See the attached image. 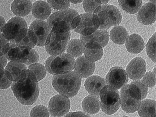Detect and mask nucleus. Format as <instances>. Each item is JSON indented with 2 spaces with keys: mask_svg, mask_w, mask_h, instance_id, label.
<instances>
[{
  "mask_svg": "<svg viewBox=\"0 0 156 117\" xmlns=\"http://www.w3.org/2000/svg\"><path fill=\"white\" fill-rule=\"evenodd\" d=\"M12 90L19 102L31 105L36 102L40 94L39 83L35 75L29 69L23 78L12 84Z\"/></svg>",
  "mask_w": 156,
  "mask_h": 117,
  "instance_id": "1",
  "label": "nucleus"
},
{
  "mask_svg": "<svg viewBox=\"0 0 156 117\" xmlns=\"http://www.w3.org/2000/svg\"><path fill=\"white\" fill-rule=\"evenodd\" d=\"M81 83L82 78L75 71L54 75L52 78L54 88L61 95L67 98H73L77 94Z\"/></svg>",
  "mask_w": 156,
  "mask_h": 117,
  "instance_id": "2",
  "label": "nucleus"
},
{
  "mask_svg": "<svg viewBox=\"0 0 156 117\" xmlns=\"http://www.w3.org/2000/svg\"><path fill=\"white\" fill-rule=\"evenodd\" d=\"M79 20V15L76 10L68 9L51 15L48 20L51 30L66 33L74 29Z\"/></svg>",
  "mask_w": 156,
  "mask_h": 117,
  "instance_id": "3",
  "label": "nucleus"
},
{
  "mask_svg": "<svg viewBox=\"0 0 156 117\" xmlns=\"http://www.w3.org/2000/svg\"><path fill=\"white\" fill-rule=\"evenodd\" d=\"M93 14L98 21L100 30H105L118 25L122 21L121 13L113 5H104L97 8Z\"/></svg>",
  "mask_w": 156,
  "mask_h": 117,
  "instance_id": "4",
  "label": "nucleus"
},
{
  "mask_svg": "<svg viewBox=\"0 0 156 117\" xmlns=\"http://www.w3.org/2000/svg\"><path fill=\"white\" fill-rule=\"evenodd\" d=\"M7 59L20 62L27 66L38 63L39 56L34 48L17 44H11L5 54Z\"/></svg>",
  "mask_w": 156,
  "mask_h": 117,
  "instance_id": "5",
  "label": "nucleus"
},
{
  "mask_svg": "<svg viewBox=\"0 0 156 117\" xmlns=\"http://www.w3.org/2000/svg\"><path fill=\"white\" fill-rule=\"evenodd\" d=\"M75 62L74 58L65 53L48 58L45 61V67L50 74L61 75L73 71Z\"/></svg>",
  "mask_w": 156,
  "mask_h": 117,
  "instance_id": "6",
  "label": "nucleus"
},
{
  "mask_svg": "<svg viewBox=\"0 0 156 117\" xmlns=\"http://www.w3.org/2000/svg\"><path fill=\"white\" fill-rule=\"evenodd\" d=\"M70 37V31L62 33L51 30L44 45L47 53L51 56L62 54L66 50Z\"/></svg>",
  "mask_w": 156,
  "mask_h": 117,
  "instance_id": "7",
  "label": "nucleus"
},
{
  "mask_svg": "<svg viewBox=\"0 0 156 117\" xmlns=\"http://www.w3.org/2000/svg\"><path fill=\"white\" fill-rule=\"evenodd\" d=\"M100 106L103 112L112 115L117 112L120 104V95L117 90L106 85L100 91Z\"/></svg>",
  "mask_w": 156,
  "mask_h": 117,
  "instance_id": "8",
  "label": "nucleus"
},
{
  "mask_svg": "<svg viewBox=\"0 0 156 117\" xmlns=\"http://www.w3.org/2000/svg\"><path fill=\"white\" fill-rule=\"evenodd\" d=\"M80 38L85 47L100 49L107 45L109 34L106 30H97L89 35H81Z\"/></svg>",
  "mask_w": 156,
  "mask_h": 117,
  "instance_id": "9",
  "label": "nucleus"
},
{
  "mask_svg": "<svg viewBox=\"0 0 156 117\" xmlns=\"http://www.w3.org/2000/svg\"><path fill=\"white\" fill-rule=\"evenodd\" d=\"M99 28V23L94 15L84 13L79 15V20L75 32L81 35L87 36L94 33Z\"/></svg>",
  "mask_w": 156,
  "mask_h": 117,
  "instance_id": "10",
  "label": "nucleus"
},
{
  "mask_svg": "<svg viewBox=\"0 0 156 117\" xmlns=\"http://www.w3.org/2000/svg\"><path fill=\"white\" fill-rule=\"evenodd\" d=\"M27 23L23 18L15 16L10 19L5 23L2 29V34L12 44L20 30L27 28Z\"/></svg>",
  "mask_w": 156,
  "mask_h": 117,
  "instance_id": "11",
  "label": "nucleus"
},
{
  "mask_svg": "<svg viewBox=\"0 0 156 117\" xmlns=\"http://www.w3.org/2000/svg\"><path fill=\"white\" fill-rule=\"evenodd\" d=\"M71 101L69 98L56 95L51 98L49 102V110L51 115L61 117L67 114L70 110Z\"/></svg>",
  "mask_w": 156,
  "mask_h": 117,
  "instance_id": "12",
  "label": "nucleus"
},
{
  "mask_svg": "<svg viewBox=\"0 0 156 117\" xmlns=\"http://www.w3.org/2000/svg\"><path fill=\"white\" fill-rule=\"evenodd\" d=\"M129 78L126 70L122 67H113L106 76L107 85L115 90L119 89L127 84Z\"/></svg>",
  "mask_w": 156,
  "mask_h": 117,
  "instance_id": "13",
  "label": "nucleus"
},
{
  "mask_svg": "<svg viewBox=\"0 0 156 117\" xmlns=\"http://www.w3.org/2000/svg\"><path fill=\"white\" fill-rule=\"evenodd\" d=\"M29 29L34 32L36 37V45L44 46L47 37L51 32V28L47 22L36 19L32 23Z\"/></svg>",
  "mask_w": 156,
  "mask_h": 117,
  "instance_id": "14",
  "label": "nucleus"
},
{
  "mask_svg": "<svg viewBox=\"0 0 156 117\" xmlns=\"http://www.w3.org/2000/svg\"><path fill=\"white\" fill-rule=\"evenodd\" d=\"M147 66L145 60L140 57L133 58L126 67L128 76L133 80H139L143 77L146 73Z\"/></svg>",
  "mask_w": 156,
  "mask_h": 117,
  "instance_id": "15",
  "label": "nucleus"
},
{
  "mask_svg": "<svg viewBox=\"0 0 156 117\" xmlns=\"http://www.w3.org/2000/svg\"><path fill=\"white\" fill-rule=\"evenodd\" d=\"M6 75L9 80L18 82L24 77L27 70L26 65L20 62L10 61L5 68Z\"/></svg>",
  "mask_w": 156,
  "mask_h": 117,
  "instance_id": "16",
  "label": "nucleus"
},
{
  "mask_svg": "<svg viewBox=\"0 0 156 117\" xmlns=\"http://www.w3.org/2000/svg\"><path fill=\"white\" fill-rule=\"evenodd\" d=\"M121 108L126 113H133L137 110L141 101L133 98L128 91L127 84L122 87L120 92Z\"/></svg>",
  "mask_w": 156,
  "mask_h": 117,
  "instance_id": "17",
  "label": "nucleus"
},
{
  "mask_svg": "<svg viewBox=\"0 0 156 117\" xmlns=\"http://www.w3.org/2000/svg\"><path fill=\"white\" fill-rule=\"evenodd\" d=\"M140 23L149 25L156 21V5L155 3L148 2L144 4L140 9L136 15Z\"/></svg>",
  "mask_w": 156,
  "mask_h": 117,
  "instance_id": "18",
  "label": "nucleus"
},
{
  "mask_svg": "<svg viewBox=\"0 0 156 117\" xmlns=\"http://www.w3.org/2000/svg\"><path fill=\"white\" fill-rule=\"evenodd\" d=\"M95 64L86 58L84 56L78 58L75 62V72L81 78L88 77L94 73Z\"/></svg>",
  "mask_w": 156,
  "mask_h": 117,
  "instance_id": "19",
  "label": "nucleus"
},
{
  "mask_svg": "<svg viewBox=\"0 0 156 117\" xmlns=\"http://www.w3.org/2000/svg\"><path fill=\"white\" fill-rule=\"evenodd\" d=\"M106 85L105 80L99 76L88 77L85 81L84 86L87 92L92 95L99 97L102 89Z\"/></svg>",
  "mask_w": 156,
  "mask_h": 117,
  "instance_id": "20",
  "label": "nucleus"
},
{
  "mask_svg": "<svg viewBox=\"0 0 156 117\" xmlns=\"http://www.w3.org/2000/svg\"><path fill=\"white\" fill-rule=\"evenodd\" d=\"M37 44L36 37L34 32L27 28L22 29L12 44L33 48Z\"/></svg>",
  "mask_w": 156,
  "mask_h": 117,
  "instance_id": "21",
  "label": "nucleus"
},
{
  "mask_svg": "<svg viewBox=\"0 0 156 117\" xmlns=\"http://www.w3.org/2000/svg\"><path fill=\"white\" fill-rule=\"evenodd\" d=\"M127 89L129 95L136 100L141 101L147 97L148 87L141 80L133 81L127 84Z\"/></svg>",
  "mask_w": 156,
  "mask_h": 117,
  "instance_id": "22",
  "label": "nucleus"
},
{
  "mask_svg": "<svg viewBox=\"0 0 156 117\" xmlns=\"http://www.w3.org/2000/svg\"><path fill=\"white\" fill-rule=\"evenodd\" d=\"M51 12V6L47 2L38 1L34 3L32 8L33 16L38 20H43L49 18Z\"/></svg>",
  "mask_w": 156,
  "mask_h": 117,
  "instance_id": "23",
  "label": "nucleus"
},
{
  "mask_svg": "<svg viewBox=\"0 0 156 117\" xmlns=\"http://www.w3.org/2000/svg\"><path fill=\"white\" fill-rule=\"evenodd\" d=\"M126 47L129 53L139 54L144 49L145 47L143 39L137 34H132L127 38L126 42Z\"/></svg>",
  "mask_w": 156,
  "mask_h": 117,
  "instance_id": "24",
  "label": "nucleus"
},
{
  "mask_svg": "<svg viewBox=\"0 0 156 117\" xmlns=\"http://www.w3.org/2000/svg\"><path fill=\"white\" fill-rule=\"evenodd\" d=\"M32 5L31 1L15 0L12 3L11 10L18 17L25 16L31 11Z\"/></svg>",
  "mask_w": 156,
  "mask_h": 117,
  "instance_id": "25",
  "label": "nucleus"
},
{
  "mask_svg": "<svg viewBox=\"0 0 156 117\" xmlns=\"http://www.w3.org/2000/svg\"><path fill=\"white\" fill-rule=\"evenodd\" d=\"M82 108L86 113L95 114L100 110L99 97L94 95H89L84 98L82 102Z\"/></svg>",
  "mask_w": 156,
  "mask_h": 117,
  "instance_id": "26",
  "label": "nucleus"
},
{
  "mask_svg": "<svg viewBox=\"0 0 156 117\" xmlns=\"http://www.w3.org/2000/svg\"><path fill=\"white\" fill-rule=\"evenodd\" d=\"M137 110L140 117H156V101L151 99L143 100Z\"/></svg>",
  "mask_w": 156,
  "mask_h": 117,
  "instance_id": "27",
  "label": "nucleus"
},
{
  "mask_svg": "<svg viewBox=\"0 0 156 117\" xmlns=\"http://www.w3.org/2000/svg\"><path fill=\"white\" fill-rule=\"evenodd\" d=\"M128 36V33L126 28L121 26L115 27L110 32V39L117 44H125Z\"/></svg>",
  "mask_w": 156,
  "mask_h": 117,
  "instance_id": "28",
  "label": "nucleus"
},
{
  "mask_svg": "<svg viewBox=\"0 0 156 117\" xmlns=\"http://www.w3.org/2000/svg\"><path fill=\"white\" fill-rule=\"evenodd\" d=\"M84 47L81 40L78 39H72L67 44L66 52L73 57H78L82 55Z\"/></svg>",
  "mask_w": 156,
  "mask_h": 117,
  "instance_id": "29",
  "label": "nucleus"
},
{
  "mask_svg": "<svg viewBox=\"0 0 156 117\" xmlns=\"http://www.w3.org/2000/svg\"><path fill=\"white\" fill-rule=\"evenodd\" d=\"M118 2L122 9L130 14L136 13L140 9L142 4V1L136 0H119Z\"/></svg>",
  "mask_w": 156,
  "mask_h": 117,
  "instance_id": "30",
  "label": "nucleus"
},
{
  "mask_svg": "<svg viewBox=\"0 0 156 117\" xmlns=\"http://www.w3.org/2000/svg\"><path fill=\"white\" fill-rule=\"evenodd\" d=\"M86 58L92 62H94L102 58L104 54L103 48L95 49L84 47L83 50Z\"/></svg>",
  "mask_w": 156,
  "mask_h": 117,
  "instance_id": "31",
  "label": "nucleus"
},
{
  "mask_svg": "<svg viewBox=\"0 0 156 117\" xmlns=\"http://www.w3.org/2000/svg\"><path fill=\"white\" fill-rule=\"evenodd\" d=\"M28 69L34 73L38 82L43 79L46 75L47 71L45 66L40 63H35L28 66Z\"/></svg>",
  "mask_w": 156,
  "mask_h": 117,
  "instance_id": "32",
  "label": "nucleus"
},
{
  "mask_svg": "<svg viewBox=\"0 0 156 117\" xmlns=\"http://www.w3.org/2000/svg\"><path fill=\"white\" fill-rule=\"evenodd\" d=\"M156 34L150 38L146 45V51L147 55L153 62H156Z\"/></svg>",
  "mask_w": 156,
  "mask_h": 117,
  "instance_id": "33",
  "label": "nucleus"
},
{
  "mask_svg": "<svg viewBox=\"0 0 156 117\" xmlns=\"http://www.w3.org/2000/svg\"><path fill=\"white\" fill-rule=\"evenodd\" d=\"M49 116L48 108L43 105L35 106L31 111V117H49Z\"/></svg>",
  "mask_w": 156,
  "mask_h": 117,
  "instance_id": "34",
  "label": "nucleus"
},
{
  "mask_svg": "<svg viewBox=\"0 0 156 117\" xmlns=\"http://www.w3.org/2000/svg\"><path fill=\"white\" fill-rule=\"evenodd\" d=\"M83 5L85 11L88 13H94L95 10L101 6V1H83Z\"/></svg>",
  "mask_w": 156,
  "mask_h": 117,
  "instance_id": "35",
  "label": "nucleus"
},
{
  "mask_svg": "<svg viewBox=\"0 0 156 117\" xmlns=\"http://www.w3.org/2000/svg\"><path fill=\"white\" fill-rule=\"evenodd\" d=\"M51 7L55 10L64 11L69 9L70 4L67 1H47Z\"/></svg>",
  "mask_w": 156,
  "mask_h": 117,
  "instance_id": "36",
  "label": "nucleus"
},
{
  "mask_svg": "<svg viewBox=\"0 0 156 117\" xmlns=\"http://www.w3.org/2000/svg\"><path fill=\"white\" fill-rule=\"evenodd\" d=\"M141 82L147 87H152L156 84V74L155 72H147L142 77Z\"/></svg>",
  "mask_w": 156,
  "mask_h": 117,
  "instance_id": "37",
  "label": "nucleus"
},
{
  "mask_svg": "<svg viewBox=\"0 0 156 117\" xmlns=\"http://www.w3.org/2000/svg\"><path fill=\"white\" fill-rule=\"evenodd\" d=\"M10 45L9 41L2 34H0V55H5Z\"/></svg>",
  "mask_w": 156,
  "mask_h": 117,
  "instance_id": "38",
  "label": "nucleus"
},
{
  "mask_svg": "<svg viewBox=\"0 0 156 117\" xmlns=\"http://www.w3.org/2000/svg\"><path fill=\"white\" fill-rule=\"evenodd\" d=\"M12 84V81L9 79L6 72L0 78V89H6L9 87Z\"/></svg>",
  "mask_w": 156,
  "mask_h": 117,
  "instance_id": "39",
  "label": "nucleus"
},
{
  "mask_svg": "<svg viewBox=\"0 0 156 117\" xmlns=\"http://www.w3.org/2000/svg\"><path fill=\"white\" fill-rule=\"evenodd\" d=\"M64 117H91L89 114L82 111L70 112Z\"/></svg>",
  "mask_w": 156,
  "mask_h": 117,
  "instance_id": "40",
  "label": "nucleus"
},
{
  "mask_svg": "<svg viewBox=\"0 0 156 117\" xmlns=\"http://www.w3.org/2000/svg\"><path fill=\"white\" fill-rule=\"evenodd\" d=\"M0 64L4 68L7 66L8 64V59L5 55H0Z\"/></svg>",
  "mask_w": 156,
  "mask_h": 117,
  "instance_id": "41",
  "label": "nucleus"
},
{
  "mask_svg": "<svg viewBox=\"0 0 156 117\" xmlns=\"http://www.w3.org/2000/svg\"><path fill=\"white\" fill-rule=\"evenodd\" d=\"M5 23H6V22L4 17L0 16V33L2 32V28L5 25Z\"/></svg>",
  "mask_w": 156,
  "mask_h": 117,
  "instance_id": "42",
  "label": "nucleus"
},
{
  "mask_svg": "<svg viewBox=\"0 0 156 117\" xmlns=\"http://www.w3.org/2000/svg\"><path fill=\"white\" fill-rule=\"evenodd\" d=\"M5 71L4 68L0 64V78L2 76L4 73H5Z\"/></svg>",
  "mask_w": 156,
  "mask_h": 117,
  "instance_id": "43",
  "label": "nucleus"
},
{
  "mask_svg": "<svg viewBox=\"0 0 156 117\" xmlns=\"http://www.w3.org/2000/svg\"><path fill=\"white\" fill-rule=\"evenodd\" d=\"M83 2V1H72L69 2H71L73 3L74 4H78Z\"/></svg>",
  "mask_w": 156,
  "mask_h": 117,
  "instance_id": "44",
  "label": "nucleus"
},
{
  "mask_svg": "<svg viewBox=\"0 0 156 117\" xmlns=\"http://www.w3.org/2000/svg\"><path fill=\"white\" fill-rule=\"evenodd\" d=\"M101 3L104 4H107L109 2V1H101Z\"/></svg>",
  "mask_w": 156,
  "mask_h": 117,
  "instance_id": "45",
  "label": "nucleus"
},
{
  "mask_svg": "<svg viewBox=\"0 0 156 117\" xmlns=\"http://www.w3.org/2000/svg\"><path fill=\"white\" fill-rule=\"evenodd\" d=\"M127 117V116H123V117Z\"/></svg>",
  "mask_w": 156,
  "mask_h": 117,
  "instance_id": "46",
  "label": "nucleus"
}]
</instances>
